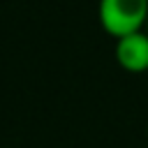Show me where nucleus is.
I'll return each mask as SVG.
<instances>
[{
	"mask_svg": "<svg viewBox=\"0 0 148 148\" xmlns=\"http://www.w3.org/2000/svg\"><path fill=\"white\" fill-rule=\"evenodd\" d=\"M143 30H146V35H148V21H146V28H143Z\"/></svg>",
	"mask_w": 148,
	"mask_h": 148,
	"instance_id": "nucleus-3",
	"label": "nucleus"
},
{
	"mask_svg": "<svg viewBox=\"0 0 148 148\" xmlns=\"http://www.w3.org/2000/svg\"><path fill=\"white\" fill-rule=\"evenodd\" d=\"M146 132H148V125H146Z\"/></svg>",
	"mask_w": 148,
	"mask_h": 148,
	"instance_id": "nucleus-4",
	"label": "nucleus"
},
{
	"mask_svg": "<svg viewBox=\"0 0 148 148\" xmlns=\"http://www.w3.org/2000/svg\"><path fill=\"white\" fill-rule=\"evenodd\" d=\"M97 18L104 32L116 39L141 32L148 21V0H99Z\"/></svg>",
	"mask_w": 148,
	"mask_h": 148,
	"instance_id": "nucleus-1",
	"label": "nucleus"
},
{
	"mask_svg": "<svg viewBox=\"0 0 148 148\" xmlns=\"http://www.w3.org/2000/svg\"><path fill=\"white\" fill-rule=\"evenodd\" d=\"M113 53H116V62L125 72H132V74L148 72V35H146V30L116 39Z\"/></svg>",
	"mask_w": 148,
	"mask_h": 148,
	"instance_id": "nucleus-2",
	"label": "nucleus"
}]
</instances>
